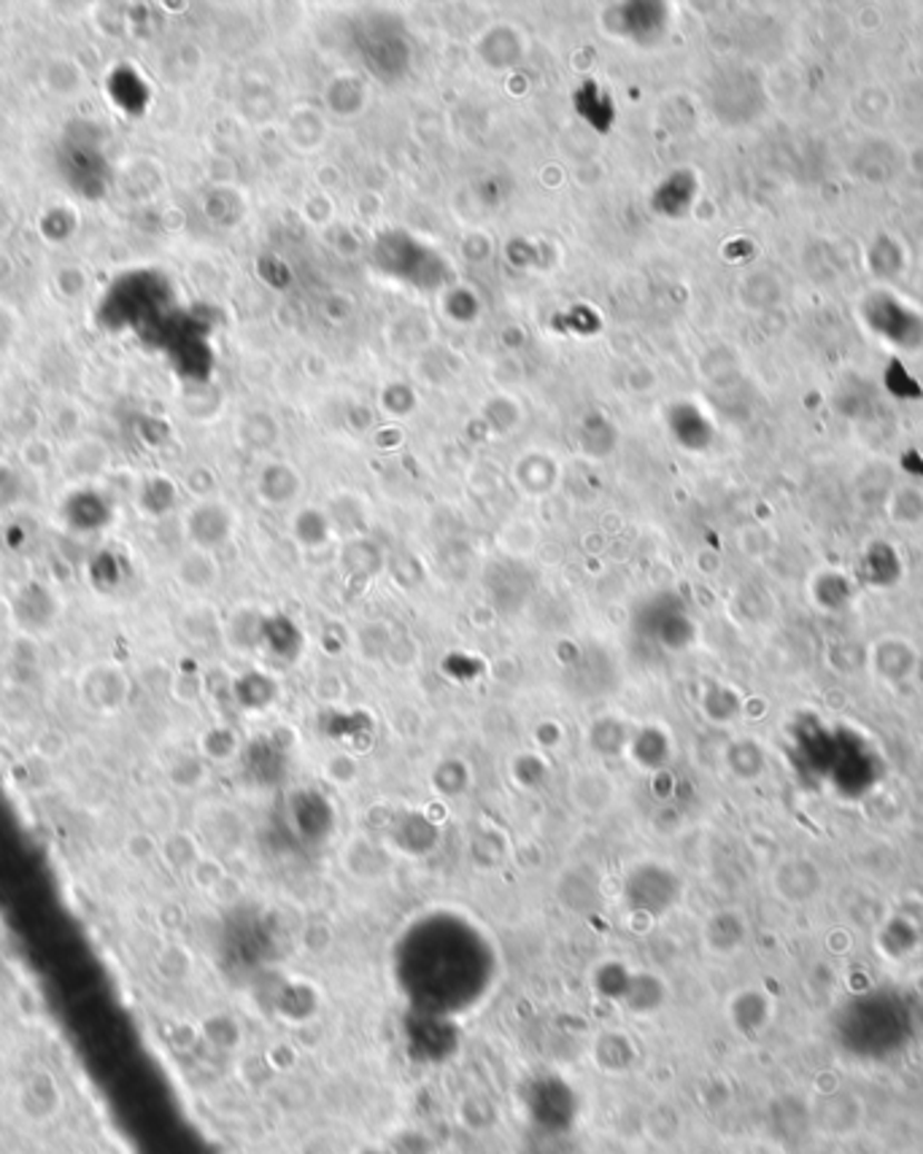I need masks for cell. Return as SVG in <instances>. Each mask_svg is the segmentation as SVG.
Here are the masks:
<instances>
[{
    "label": "cell",
    "mask_w": 923,
    "mask_h": 1154,
    "mask_svg": "<svg viewBox=\"0 0 923 1154\" xmlns=\"http://www.w3.org/2000/svg\"><path fill=\"white\" fill-rule=\"evenodd\" d=\"M773 885H775V890L786 898V901H794V904L811 901V898L821 890V871L811 864V860H802V858L788 860V864H783L778 869Z\"/></svg>",
    "instance_id": "277c9868"
},
{
    "label": "cell",
    "mask_w": 923,
    "mask_h": 1154,
    "mask_svg": "<svg viewBox=\"0 0 923 1154\" xmlns=\"http://www.w3.org/2000/svg\"><path fill=\"white\" fill-rule=\"evenodd\" d=\"M57 289L66 297H79L87 289V276L81 267H60L57 270Z\"/></svg>",
    "instance_id": "9a60e30c"
},
{
    "label": "cell",
    "mask_w": 923,
    "mask_h": 1154,
    "mask_svg": "<svg viewBox=\"0 0 923 1154\" xmlns=\"http://www.w3.org/2000/svg\"><path fill=\"white\" fill-rule=\"evenodd\" d=\"M14 278V259L9 257V254L0 251V284H6V280Z\"/></svg>",
    "instance_id": "2e32d148"
},
{
    "label": "cell",
    "mask_w": 923,
    "mask_h": 1154,
    "mask_svg": "<svg viewBox=\"0 0 923 1154\" xmlns=\"http://www.w3.org/2000/svg\"><path fill=\"white\" fill-rule=\"evenodd\" d=\"M498 1106H494V1101L489 1098V1095L464 1093L462 1098L456 1101V1122H460L468 1133H475V1136L489 1133L498 1125Z\"/></svg>",
    "instance_id": "52a82bcc"
},
{
    "label": "cell",
    "mask_w": 923,
    "mask_h": 1154,
    "mask_svg": "<svg viewBox=\"0 0 923 1154\" xmlns=\"http://www.w3.org/2000/svg\"><path fill=\"white\" fill-rule=\"evenodd\" d=\"M66 750H68V742H66V734H62V731L47 729L41 737L36 739V752L43 758V761H57V758H62V752Z\"/></svg>",
    "instance_id": "5bb4252c"
},
{
    "label": "cell",
    "mask_w": 923,
    "mask_h": 1154,
    "mask_svg": "<svg viewBox=\"0 0 923 1154\" xmlns=\"http://www.w3.org/2000/svg\"><path fill=\"white\" fill-rule=\"evenodd\" d=\"M41 85L49 95H55V98L73 100L87 89V73H85V68L73 60V57L55 55L43 62Z\"/></svg>",
    "instance_id": "3957f363"
},
{
    "label": "cell",
    "mask_w": 923,
    "mask_h": 1154,
    "mask_svg": "<svg viewBox=\"0 0 923 1154\" xmlns=\"http://www.w3.org/2000/svg\"><path fill=\"white\" fill-rule=\"evenodd\" d=\"M206 1036L225 1049H235L240 1044V1030L230 1017H214L206 1023Z\"/></svg>",
    "instance_id": "4fadbf2b"
},
{
    "label": "cell",
    "mask_w": 923,
    "mask_h": 1154,
    "mask_svg": "<svg viewBox=\"0 0 923 1154\" xmlns=\"http://www.w3.org/2000/svg\"><path fill=\"white\" fill-rule=\"evenodd\" d=\"M19 462L33 473H43L57 462V451L47 437H28L19 448Z\"/></svg>",
    "instance_id": "8fae6325"
},
{
    "label": "cell",
    "mask_w": 923,
    "mask_h": 1154,
    "mask_svg": "<svg viewBox=\"0 0 923 1154\" xmlns=\"http://www.w3.org/2000/svg\"><path fill=\"white\" fill-rule=\"evenodd\" d=\"M62 464H66L68 475H73L76 481H95L111 464V451H108V445L100 437H76L62 451Z\"/></svg>",
    "instance_id": "7a4b0ae2"
},
{
    "label": "cell",
    "mask_w": 923,
    "mask_h": 1154,
    "mask_svg": "<svg viewBox=\"0 0 923 1154\" xmlns=\"http://www.w3.org/2000/svg\"><path fill=\"white\" fill-rule=\"evenodd\" d=\"M623 1004H627L635 1015H651V1012H657L659 1006L665 1004V985H661V979L654 977V974L632 977L627 985Z\"/></svg>",
    "instance_id": "9c48e42d"
},
{
    "label": "cell",
    "mask_w": 923,
    "mask_h": 1154,
    "mask_svg": "<svg viewBox=\"0 0 923 1154\" xmlns=\"http://www.w3.org/2000/svg\"><path fill=\"white\" fill-rule=\"evenodd\" d=\"M76 691H79L81 704L87 710L98 712V716H117L130 699V678L114 661H98V664L81 669Z\"/></svg>",
    "instance_id": "6da1fadb"
},
{
    "label": "cell",
    "mask_w": 923,
    "mask_h": 1154,
    "mask_svg": "<svg viewBox=\"0 0 923 1154\" xmlns=\"http://www.w3.org/2000/svg\"><path fill=\"white\" fill-rule=\"evenodd\" d=\"M160 856L165 864L170 866V869H189V871H193V866L203 858L200 850H197V841L184 831H174L170 837L163 839Z\"/></svg>",
    "instance_id": "30bf717a"
},
{
    "label": "cell",
    "mask_w": 923,
    "mask_h": 1154,
    "mask_svg": "<svg viewBox=\"0 0 923 1154\" xmlns=\"http://www.w3.org/2000/svg\"><path fill=\"white\" fill-rule=\"evenodd\" d=\"M680 1127H684V1117H680L678 1106H672L670 1101H659L642 1114V1133L648 1141L659 1146H670L678 1141Z\"/></svg>",
    "instance_id": "ba28073f"
},
{
    "label": "cell",
    "mask_w": 923,
    "mask_h": 1154,
    "mask_svg": "<svg viewBox=\"0 0 923 1154\" xmlns=\"http://www.w3.org/2000/svg\"><path fill=\"white\" fill-rule=\"evenodd\" d=\"M591 1057H595L597 1068L605 1071V1074H627L635 1066L638 1052H635V1044L623 1033H602L595 1042Z\"/></svg>",
    "instance_id": "8992f818"
},
{
    "label": "cell",
    "mask_w": 923,
    "mask_h": 1154,
    "mask_svg": "<svg viewBox=\"0 0 923 1154\" xmlns=\"http://www.w3.org/2000/svg\"><path fill=\"white\" fill-rule=\"evenodd\" d=\"M703 939L713 955H735L737 949L746 945V917H740L731 909L716 911L705 923Z\"/></svg>",
    "instance_id": "5b68a950"
},
{
    "label": "cell",
    "mask_w": 923,
    "mask_h": 1154,
    "mask_svg": "<svg viewBox=\"0 0 923 1154\" xmlns=\"http://www.w3.org/2000/svg\"><path fill=\"white\" fill-rule=\"evenodd\" d=\"M125 852L127 858H132L136 864H144V860L160 856V845H157V839L151 837L149 831H132L130 837L125 839Z\"/></svg>",
    "instance_id": "7c38bea8"
}]
</instances>
